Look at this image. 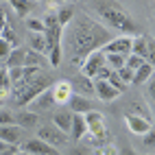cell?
Returning a JSON list of instances; mask_svg holds the SVG:
<instances>
[{"instance_id": "6da1fadb", "label": "cell", "mask_w": 155, "mask_h": 155, "mask_svg": "<svg viewBox=\"0 0 155 155\" xmlns=\"http://www.w3.org/2000/svg\"><path fill=\"white\" fill-rule=\"evenodd\" d=\"M111 39H114V33L109 28H105L90 13L77 11L72 22L68 26H64L61 48H64V55L72 66H81L87 55L103 50V46L111 42Z\"/></svg>"}, {"instance_id": "7a4b0ae2", "label": "cell", "mask_w": 155, "mask_h": 155, "mask_svg": "<svg viewBox=\"0 0 155 155\" xmlns=\"http://www.w3.org/2000/svg\"><path fill=\"white\" fill-rule=\"evenodd\" d=\"M87 9L96 15L94 20H98L105 28L118 31L120 35H129V37L140 35L133 15L129 13V9H125L120 2H90Z\"/></svg>"}, {"instance_id": "3957f363", "label": "cell", "mask_w": 155, "mask_h": 155, "mask_svg": "<svg viewBox=\"0 0 155 155\" xmlns=\"http://www.w3.org/2000/svg\"><path fill=\"white\" fill-rule=\"evenodd\" d=\"M44 39H46V50H48V64L59 66L64 59V48H61V37H64V26L59 24L55 11H48L44 15Z\"/></svg>"}, {"instance_id": "277c9868", "label": "cell", "mask_w": 155, "mask_h": 155, "mask_svg": "<svg viewBox=\"0 0 155 155\" xmlns=\"http://www.w3.org/2000/svg\"><path fill=\"white\" fill-rule=\"evenodd\" d=\"M85 127H87V133L92 136V144L98 147V144L107 142V125H105V116L101 111L92 109L85 114Z\"/></svg>"}, {"instance_id": "5b68a950", "label": "cell", "mask_w": 155, "mask_h": 155, "mask_svg": "<svg viewBox=\"0 0 155 155\" xmlns=\"http://www.w3.org/2000/svg\"><path fill=\"white\" fill-rule=\"evenodd\" d=\"M37 140H42V142H46L48 147H53V149H59V147H64V144L70 140L64 131H59L55 125H42L37 129V136H35Z\"/></svg>"}, {"instance_id": "8992f818", "label": "cell", "mask_w": 155, "mask_h": 155, "mask_svg": "<svg viewBox=\"0 0 155 155\" xmlns=\"http://www.w3.org/2000/svg\"><path fill=\"white\" fill-rule=\"evenodd\" d=\"M103 68H105V53H103V50H96V53H92V55H87L83 59V64H81V74L94 81L96 74Z\"/></svg>"}, {"instance_id": "52a82bcc", "label": "cell", "mask_w": 155, "mask_h": 155, "mask_svg": "<svg viewBox=\"0 0 155 155\" xmlns=\"http://www.w3.org/2000/svg\"><path fill=\"white\" fill-rule=\"evenodd\" d=\"M131 42H133V37H129V35H116L111 42H107L103 46V53L105 55H125V57H129L131 55Z\"/></svg>"}, {"instance_id": "ba28073f", "label": "cell", "mask_w": 155, "mask_h": 155, "mask_svg": "<svg viewBox=\"0 0 155 155\" xmlns=\"http://www.w3.org/2000/svg\"><path fill=\"white\" fill-rule=\"evenodd\" d=\"M50 92H53V98H55V105H68V101L72 98V83L66 79L61 81H55L53 85H50Z\"/></svg>"}, {"instance_id": "9c48e42d", "label": "cell", "mask_w": 155, "mask_h": 155, "mask_svg": "<svg viewBox=\"0 0 155 155\" xmlns=\"http://www.w3.org/2000/svg\"><path fill=\"white\" fill-rule=\"evenodd\" d=\"M20 151H22V153H28V155H59V153H57V149L48 147L46 142L37 140V138H31V140L22 142Z\"/></svg>"}, {"instance_id": "30bf717a", "label": "cell", "mask_w": 155, "mask_h": 155, "mask_svg": "<svg viewBox=\"0 0 155 155\" xmlns=\"http://www.w3.org/2000/svg\"><path fill=\"white\" fill-rule=\"evenodd\" d=\"M24 138V129H20L18 125H2L0 127V142L9 144V147H18Z\"/></svg>"}, {"instance_id": "8fae6325", "label": "cell", "mask_w": 155, "mask_h": 155, "mask_svg": "<svg viewBox=\"0 0 155 155\" xmlns=\"http://www.w3.org/2000/svg\"><path fill=\"white\" fill-rule=\"evenodd\" d=\"M125 125L131 133L136 136H144L149 129H151V120L144 118V116H138V114H127L125 116Z\"/></svg>"}, {"instance_id": "7c38bea8", "label": "cell", "mask_w": 155, "mask_h": 155, "mask_svg": "<svg viewBox=\"0 0 155 155\" xmlns=\"http://www.w3.org/2000/svg\"><path fill=\"white\" fill-rule=\"evenodd\" d=\"M94 96L101 101V103H111V101H116L120 96V92L118 90H114L107 81H98L94 79Z\"/></svg>"}, {"instance_id": "4fadbf2b", "label": "cell", "mask_w": 155, "mask_h": 155, "mask_svg": "<svg viewBox=\"0 0 155 155\" xmlns=\"http://www.w3.org/2000/svg\"><path fill=\"white\" fill-rule=\"evenodd\" d=\"M70 83H72V92H74V94L85 96V98L94 96V81L92 79L79 74V77H74V81H70Z\"/></svg>"}, {"instance_id": "5bb4252c", "label": "cell", "mask_w": 155, "mask_h": 155, "mask_svg": "<svg viewBox=\"0 0 155 155\" xmlns=\"http://www.w3.org/2000/svg\"><path fill=\"white\" fill-rule=\"evenodd\" d=\"M50 107H55V98H53V92H50V87L44 90L37 98H33V101H31V105H28V109L35 111V114L46 111V109H50Z\"/></svg>"}, {"instance_id": "9a60e30c", "label": "cell", "mask_w": 155, "mask_h": 155, "mask_svg": "<svg viewBox=\"0 0 155 155\" xmlns=\"http://www.w3.org/2000/svg\"><path fill=\"white\" fill-rule=\"evenodd\" d=\"M53 125L68 136V133H70V125H72V111H70L68 107H59V109L53 114Z\"/></svg>"}, {"instance_id": "2e32d148", "label": "cell", "mask_w": 155, "mask_h": 155, "mask_svg": "<svg viewBox=\"0 0 155 155\" xmlns=\"http://www.w3.org/2000/svg\"><path fill=\"white\" fill-rule=\"evenodd\" d=\"M55 15H57L61 26H68L72 22V18L77 15V5H72V2H59L55 7Z\"/></svg>"}, {"instance_id": "e0dca14e", "label": "cell", "mask_w": 155, "mask_h": 155, "mask_svg": "<svg viewBox=\"0 0 155 155\" xmlns=\"http://www.w3.org/2000/svg\"><path fill=\"white\" fill-rule=\"evenodd\" d=\"M68 109L72 114H81V116H85L87 111H92V101L85 98V96H79V94H72V98L68 101Z\"/></svg>"}, {"instance_id": "ac0fdd59", "label": "cell", "mask_w": 155, "mask_h": 155, "mask_svg": "<svg viewBox=\"0 0 155 155\" xmlns=\"http://www.w3.org/2000/svg\"><path fill=\"white\" fill-rule=\"evenodd\" d=\"M39 122V114L31 111V109H22L20 114H15V125L20 129H33Z\"/></svg>"}, {"instance_id": "d6986e66", "label": "cell", "mask_w": 155, "mask_h": 155, "mask_svg": "<svg viewBox=\"0 0 155 155\" xmlns=\"http://www.w3.org/2000/svg\"><path fill=\"white\" fill-rule=\"evenodd\" d=\"M83 136H87L85 118L81 116V114H72V125H70V133H68V138H72V140H81Z\"/></svg>"}, {"instance_id": "ffe728a7", "label": "cell", "mask_w": 155, "mask_h": 155, "mask_svg": "<svg viewBox=\"0 0 155 155\" xmlns=\"http://www.w3.org/2000/svg\"><path fill=\"white\" fill-rule=\"evenodd\" d=\"M24 57H26V48H11L9 57L5 59V68H24Z\"/></svg>"}, {"instance_id": "44dd1931", "label": "cell", "mask_w": 155, "mask_h": 155, "mask_svg": "<svg viewBox=\"0 0 155 155\" xmlns=\"http://www.w3.org/2000/svg\"><path fill=\"white\" fill-rule=\"evenodd\" d=\"M48 66V59L44 55L35 53V50L26 48V57H24V68H35V70H42Z\"/></svg>"}, {"instance_id": "7402d4cb", "label": "cell", "mask_w": 155, "mask_h": 155, "mask_svg": "<svg viewBox=\"0 0 155 155\" xmlns=\"http://www.w3.org/2000/svg\"><path fill=\"white\" fill-rule=\"evenodd\" d=\"M153 74H155V68L149 66L147 61H144V64H142L136 72H133V81H131V83H133V85H144V83H149V81H151Z\"/></svg>"}, {"instance_id": "603a6c76", "label": "cell", "mask_w": 155, "mask_h": 155, "mask_svg": "<svg viewBox=\"0 0 155 155\" xmlns=\"http://www.w3.org/2000/svg\"><path fill=\"white\" fill-rule=\"evenodd\" d=\"M147 53H149V37L147 35H136L133 42H131V55L147 61Z\"/></svg>"}, {"instance_id": "cb8c5ba5", "label": "cell", "mask_w": 155, "mask_h": 155, "mask_svg": "<svg viewBox=\"0 0 155 155\" xmlns=\"http://www.w3.org/2000/svg\"><path fill=\"white\" fill-rule=\"evenodd\" d=\"M11 7H13V9H15V11L22 15L24 20H26V18H33V15H35V11L39 9V5H37V2H28V0H22V2H20V0H13Z\"/></svg>"}, {"instance_id": "d4e9b609", "label": "cell", "mask_w": 155, "mask_h": 155, "mask_svg": "<svg viewBox=\"0 0 155 155\" xmlns=\"http://www.w3.org/2000/svg\"><path fill=\"white\" fill-rule=\"evenodd\" d=\"M28 42H31V50H35V53L39 55H48V50H46V39H44V33H31L28 35ZM48 59V57H46Z\"/></svg>"}, {"instance_id": "484cf974", "label": "cell", "mask_w": 155, "mask_h": 155, "mask_svg": "<svg viewBox=\"0 0 155 155\" xmlns=\"http://www.w3.org/2000/svg\"><path fill=\"white\" fill-rule=\"evenodd\" d=\"M11 87H13V83L9 79V70L5 66H0V96H9L11 94Z\"/></svg>"}, {"instance_id": "4316f807", "label": "cell", "mask_w": 155, "mask_h": 155, "mask_svg": "<svg viewBox=\"0 0 155 155\" xmlns=\"http://www.w3.org/2000/svg\"><path fill=\"white\" fill-rule=\"evenodd\" d=\"M0 39H5V42H7L9 46H13V48H15V46H18V42H20L18 35H15V31H13V26L9 24V22L5 24V28H2V31H0Z\"/></svg>"}, {"instance_id": "83f0119b", "label": "cell", "mask_w": 155, "mask_h": 155, "mask_svg": "<svg viewBox=\"0 0 155 155\" xmlns=\"http://www.w3.org/2000/svg\"><path fill=\"white\" fill-rule=\"evenodd\" d=\"M107 83H109V85H111L114 90H118L120 94H122V92H127V85H125V83L120 81V77H118V74H116L114 70L109 72V77H107Z\"/></svg>"}, {"instance_id": "f1b7e54d", "label": "cell", "mask_w": 155, "mask_h": 155, "mask_svg": "<svg viewBox=\"0 0 155 155\" xmlns=\"http://www.w3.org/2000/svg\"><path fill=\"white\" fill-rule=\"evenodd\" d=\"M94 153H96V155H118L120 151L114 147V144L103 142V144H98V147H94Z\"/></svg>"}, {"instance_id": "f546056e", "label": "cell", "mask_w": 155, "mask_h": 155, "mask_svg": "<svg viewBox=\"0 0 155 155\" xmlns=\"http://www.w3.org/2000/svg\"><path fill=\"white\" fill-rule=\"evenodd\" d=\"M2 125H15V114L11 109L0 107V127H2Z\"/></svg>"}, {"instance_id": "4dcf8cb0", "label": "cell", "mask_w": 155, "mask_h": 155, "mask_svg": "<svg viewBox=\"0 0 155 155\" xmlns=\"http://www.w3.org/2000/svg\"><path fill=\"white\" fill-rule=\"evenodd\" d=\"M26 26L31 28V33H44V22L39 18H26Z\"/></svg>"}, {"instance_id": "1f68e13d", "label": "cell", "mask_w": 155, "mask_h": 155, "mask_svg": "<svg viewBox=\"0 0 155 155\" xmlns=\"http://www.w3.org/2000/svg\"><path fill=\"white\" fill-rule=\"evenodd\" d=\"M142 64H144V59H140V57H136V55H129L127 61H125V68H129L131 72H136Z\"/></svg>"}, {"instance_id": "d6a6232c", "label": "cell", "mask_w": 155, "mask_h": 155, "mask_svg": "<svg viewBox=\"0 0 155 155\" xmlns=\"http://www.w3.org/2000/svg\"><path fill=\"white\" fill-rule=\"evenodd\" d=\"M116 74L120 77V81H122V83H125V85H129L131 81H133V72H131L129 68H120V70L116 72Z\"/></svg>"}, {"instance_id": "836d02e7", "label": "cell", "mask_w": 155, "mask_h": 155, "mask_svg": "<svg viewBox=\"0 0 155 155\" xmlns=\"http://www.w3.org/2000/svg\"><path fill=\"white\" fill-rule=\"evenodd\" d=\"M147 64L155 68V39L149 37V53H147Z\"/></svg>"}, {"instance_id": "e575fe53", "label": "cell", "mask_w": 155, "mask_h": 155, "mask_svg": "<svg viewBox=\"0 0 155 155\" xmlns=\"http://www.w3.org/2000/svg\"><path fill=\"white\" fill-rule=\"evenodd\" d=\"M144 147L155 151V129H153V127H151L147 133H144Z\"/></svg>"}, {"instance_id": "d590c367", "label": "cell", "mask_w": 155, "mask_h": 155, "mask_svg": "<svg viewBox=\"0 0 155 155\" xmlns=\"http://www.w3.org/2000/svg\"><path fill=\"white\" fill-rule=\"evenodd\" d=\"M147 85H149V90H147L149 92V103H151V107L155 109V74L151 77V81H149Z\"/></svg>"}, {"instance_id": "8d00e7d4", "label": "cell", "mask_w": 155, "mask_h": 155, "mask_svg": "<svg viewBox=\"0 0 155 155\" xmlns=\"http://www.w3.org/2000/svg\"><path fill=\"white\" fill-rule=\"evenodd\" d=\"M11 48L13 46H9L5 39H0V61H5L7 57H9V53H11Z\"/></svg>"}, {"instance_id": "74e56055", "label": "cell", "mask_w": 155, "mask_h": 155, "mask_svg": "<svg viewBox=\"0 0 155 155\" xmlns=\"http://www.w3.org/2000/svg\"><path fill=\"white\" fill-rule=\"evenodd\" d=\"M7 22H9V20H7V13H5V5H0V31L5 28Z\"/></svg>"}, {"instance_id": "f35d334b", "label": "cell", "mask_w": 155, "mask_h": 155, "mask_svg": "<svg viewBox=\"0 0 155 155\" xmlns=\"http://www.w3.org/2000/svg\"><path fill=\"white\" fill-rule=\"evenodd\" d=\"M66 155H90V153H87L85 147H77L74 151H70V153H66Z\"/></svg>"}, {"instance_id": "ab89813d", "label": "cell", "mask_w": 155, "mask_h": 155, "mask_svg": "<svg viewBox=\"0 0 155 155\" xmlns=\"http://www.w3.org/2000/svg\"><path fill=\"white\" fill-rule=\"evenodd\" d=\"M118 155H138V153H136V151H133V149H131V147H127V149H125V151H120V153H118Z\"/></svg>"}, {"instance_id": "60d3db41", "label": "cell", "mask_w": 155, "mask_h": 155, "mask_svg": "<svg viewBox=\"0 0 155 155\" xmlns=\"http://www.w3.org/2000/svg\"><path fill=\"white\" fill-rule=\"evenodd\" d=\"M9 149V144H5V142H0V153H2V151H7Z\"/></svg>"}, {"instance_id": "b9f144b4", "label": "cell", "mask_w": 155, "mask_h": 155, "mask_svg": "<svg viewBox=\"0 0 155 155\" xmlns=\"http://www.w3.org/2000/svg\"><path fill=\"white\" fill-rule=\"evenodd\" d=\"M15 155H28V153H22V151H20V149H18V153H15Z\"/></svg>"}, {"instance_id": "7bdbcfd3", "label": "cell", "mask_w": 155, "mask_h": 155, "mask_svg": "<svg viewBox=\"0 0 155 155\" xmlns=\"http://www.w3.org/2000/svg\"><path fill=\"white\" fill-rule=\"evenodd\" d=\"M2 103H5V96H0V107H2Z\"/></svg>"}, {"instance_id": "ee69618b", "label": "cell", "mask_w": 155, "mask_h": 155, "mask_svg": "<svg viewBox=\"0 0 155 155\" xmlns=\"http://www.w3.org/2000/svg\"><path fill=\"white\" fill-rule=\"evenodd\" d=\"M153 11H155V2H153Z\"/></svg>"}]
</instances>
